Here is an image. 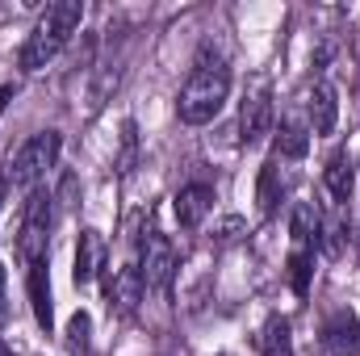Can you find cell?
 <instances>
[{"label": "cell", "instance_id": "cell-1", "mask_svg": "<svg viewBox=\"0 0 360 356\" xmlns=\"http://www.w3.org/2000/svg\"><path fill=\"white\" fill-rule=\"evenodd\" d=\"M226 96H231V68L214 55H201L197 59V68H193V76H188V84L180 89V101H176V113L184 126H205V122H214L218 117V109L226 105Z\"/></svg>", "mask_w": 360, "mask_h": 356}, {"label": "cell", "instance_id": "cell-2", "mask_svg": "<svg viewBox=\"0 0 360 356\" xmlns=\"http://www.w3.org/2000/svg\"><path fill=\"white\" fill-rule=\"evenodd\" d=\"M80 21H84V4H80V0H55V4L38 17L34 34L25 38L21 55H17V63H21L25 72L46 68V63H51V59L68 46V38L80 30Z\"/></svg>", "mask_w": 360, "mask_h": 356}, {"label": "cell", "instance_id": "cell-3", "mask_svg": "<svg viewBox=\"0 0 360 356\" xmlns=\"http://www.w3.org/2000/svg\"><path fill=\"white\" fill-rule=\"evenodd\" d=\"M55 197L46 189H34L30 201H25V218H21V239H17V252L25 265H38L46 260V235H51V218H55Z\"/></svg>", "mask_w": 360, "mask_h": 356}, {"label": "cell", "instance_id": "cell-4", "mask_svg": "<svg viewBox=\"0 0 360 356\" xmlns=\"http://www.w3.org/2000/svg\"><path fill=\"white\" fill-rule=\"evenodd\" d=\"M59 147H63L59 130H42V134H34V139L17 151V160H13V184L25 189V193H34L38 180L46 177V168H55Z\"/></svg>", "mask_w": 360, "mask_h": 356}, {"label": "cell", "instance_id": "cell-5", "mask_svg": "<svg viewBox=\"0 0 360 356\" xmlns=\"http://www.w3.org/2000/svg\"><path fill=\"white\" fill-rule=\"evenodd\" d=\"M139 272H143V285L147 289H164L172 281V272H176V248H172L168 235L151 231L143 239V265H139Z\"/></svg>", "mask_w": 360, "mask_h": 356}, {"label": "cell", "instance_id": "cell-6", "mask_svg": "<svg viewBox=\"0 0 360 356\" xmlns=\"http://www.w3.org/2000/svg\"><path fill=\"white\" fill-rule=\"evenodd\" d=\"M272 126V96H269V84H256L252 96L243 101V113H239V139L248 147H256Z\"/></svg>", "mask_w": 360, "mask_h": 356}, {"label": "cell", "instance_id": "cell-7", "mask_svg": "<svg viewBox=\"0 0 360 356\" xmlns=\"http://www.w3.org/2000/svg\"><path fill=\"white\" fill-rule=\"evenodd\" d=\"M143 293H147V285H143L139 265H130V268H122L117 276H109V310L113 314H134V306L143 302Z\"/></svg>", "mask_w": 360, "mask_h": 356}, {"label": "cell", "instance_id": "cell-8", "mask_svg": "<svg viewBox=\"0 0 360 356\" xmlns=\"http://www.w3.org/2000/svg\"><path fill=\"white\" fill-rule=\"evenodd\" d=\"M172 210H176V222L180 227H201L205 222V214L214 210V189L210 184H184L176 193V201H172Z\"/></svg>", "mask_w": 360, "mask_h": 356}, {"label": "cell", "instance_id": "cell-9", "mask_svg": "<svg viewBox=\"0 0 360 356\" xmlns=\"http://www.w3.org/2000/svg\"><path fill=\"white\" fill-rule=\"evenodd\" d=\"M25 285H30V306H34L38 327H42V331H51V327H55V302H51V268H46V260L30 265Z\"/></svg>", "mask_w": 360, "mask_h": 356}, {"label": "cell", "instance_id": "cell-10", "mask_svg": "<svg viewBox=\"0 0 360 356\" xmlns=\"http://www.w3.org/2000/svg\"><path fill=\"white\" fill-rule=\"evenodd\" d=\"M323 344H327L335 356L356 352V348H360V327H356V319H352L348 310H335V314L323 323Z\"/></svg>", "mask_w": 360, "mask_h": 356}, {"label": "cell", "instance_id": "cell-11", "mask_svg": "<svg viewBox=\"0 0 360 356\" xmlns=\"http://www.w3.org/2000/svg\"><path fill=\"white\" fill-rule=\"evenodd\" d=\"M306 109H310V134H331V130H335V122H340V101H335V89H331V84H314Z\"/></svg>", "mask_w": 360, "mask_h": 356}, {"label": "cell", "instance_id": "cell-12", "mask_svg": "<svg viewBox=\"0 0 360 356\" xmlns=\"http://www.w3.org/2000/svg\"><path fill=\"white\" fill-rule=\"evenodd\" d=\"M323 184H327V193H331L340 205H348V201H352V184H356V164H352L344 151L331 155L327 168H323Z\"/></svg>", "mask_w": 360, "mask_h": 356}, {"label": "cell", "instance_id": "cell-13", "mask_svg": "<svg viewBox=\"0 0 360 356\" xmlns=\"http://www.w3.org/2000/svg\"><path fill=\"white\" fill-rule=\"evenodd\" d=\"M96 268H101V231H84L80 243H76V268H72L76 285H89L96 276Z\"/></svg>", "mask_w": 360, "mask_h": 356}, {"label": "cell", "instance_id": "cell-14", "mask_svg": "<svg viewBox=\"0 0 360 356\" xmlns=\"http://www.w3.org/2000/svg\"><path fill=\"white\" fill-rule=\"evenodd\" d=\"M310 151V126H302V122H281V130H276V155L281 160H302Z\"/></svg>", "mask_w": 360, "mask_h": 356}, {"label": "cell", "instance_id": "cell-15", "mask_svg": "<svg viewBox=\"0 0 360 356\" xmlns=\"http://www.w3.org/2000/svg\"><path fill=\"white\" fill-rule=\"evenodd\" d=\"M260 352L264 356H293V336H289V319L272 314L260 331Z\"/></svg>", "mask_w": 360, "mask_h": 356}, {"label": "cell", "instance_id": "cell-16", "mask_svg": "<svg viewBox=\"0 0 360 356\" xmlns=\"http://www.w3.org/2000/svg\"><path fill=\"white\" fill-rule=\"evenodd\" d=\"M319 218H323V214H319V205H314V201H297V205H293L289 235L297 239V248H306V243L319 235Z\"/></svg>", "mask_w": 360, "mask_h": 356}, {"label": "cell", "instance_id": "cell-17", "mask_svg": "<svg viewBox=\"0 0 360 356\" xmlns=\"http://www.w3.org/2000/svg\"><path fill=\"white\" fill-rule=\"evenodd\" d=\"M256 201H260V214H272V210H276V201H281V172H276V164H264V168H260Z\"/></svg>", "mask_w": 360, "mask_h": 356}, {"label": "cell", "instance_id": "cell-18", "mask_svg": "<svg viewBox=\"0 0 360 356\" xmlns=\"http://www.w3.org/2000/svg\"><path fill=\"white\" fill-rule=\"evenodd\" d=\"M310 276H314V256H310L306 248H297V252L289 256V285H293L297 298L310 293Z\"/></svg>", "mask_w": 360, "mask_h": 356}, {"label": "cell", "instance_id": "cell-19", "mask_svg": "<svg viewBox=\"0 0 360 356\" xmlns=\"http://www.w3.org/2000/svg\"><path fill=\"white\" fill-rule=\"evenodd\" d=\"M314 239L323 243L327 256H340L344 243H348V227H344V218H319V235H314Z\"/></svg>", "mask_w": 360, "mask_h": 356}, {"label": "cell", "instance_id": "cell-20", "mask_svg": "<svg viewBox=\"0 0 360 356\" xmlns=\"http://www.w3.org/2000/svg\"><path fill=\"white\" fill-rule=\"evenodd\" d=\"M89 331H92V319L84 310H76V314L68 319V348H72V352H84V348H89Z\"/></svg>", "mask_w": 360, "mask_h": 356}, {"label": "cell", "instance_id": "cell-21", "mask_svg": "<svg viewBox=\"0 0 360 356\" xmlns=\"http://www.w3.org/2000/svg\"><path fill=\"white\" fill-rule=\"evenodd\" d=\"M134 151H139V130H134V122H126V126H122V160H117V168H122V172H130Z\"/></svg>", "mask_w": 360, "mask_h": 356}, {"label": "cell", "instance_id": "cell-22", "mask_svg": "<svg viewBox=\"0 0 360 356\" xmlns=\"http://www.w3.org/2000/svg\"><path fill=\"white\" fill-rule=\"evenodd\" d=\"M8 319V276H4V265H0V327Z\"/></svg>", "mask_w": 360, "mask_h": 356}, {"label": "cell", "instance_id": "cell-23", "mask_svg": "<svg viewBox=\"0 0 360 356\" xmlns=\"http://www.w3.org/2000/svg\"><path fill=\"white\" fill-rule=\"evenodd\" d=\"M72 197H76V177H63V189H59V205H63V210H68V205H76Z\"/></svg>", "mask_w": 360, "mask_h": 356}, {"label": "cell", "instance_id": "cell-24", "mask_svg": "<svg viewBox=\"0 0 360 356\" xmlns=\"http://www.w3.org/2000/svg\"><path fill=\"white\" fill-rule=\"evenodd\" d=\"M8 101H13V89H8V84H0V113L8 109Z\"/></svg>", "mask_w": 360, "mask_h": 356}, {"label": "cell", "instance_id": "cell-25", "mask_svg": "<svg viewBox=\"0 0 360 356\" xmlns=\"http://www.w3.org/2000/svg\"><path fill=\"white\" fill-rule=\"evenodd\" d=\"M4 193H8V177H4V168H0V205H4Z\"/></svg>", "mask_w": 360, "mask_h": 356}, {"label": "cell", "instance_id": "cell-26", "mask_svg": "<svg viewBox=\"0 0 360 356\" xmlns=\"http://www.w3.org/2000/svg\"><path fill=\"white\" fill-rule=\"evenodd\" d=\"M0 356H8V348H4V344H0Z\"/></svg>", "mask_w": 360, "mask_h": 356}, {"label": "cell", "instance_id": "cell-27", "mask_svg": "<svg viewBox=\"0 0 360 356\" xmlns=\"http://www.w3.org/2000/svg\"><path fill=\"white\" fill-rule=\"evenodd\" d=\"M356 168H360V160H356Z\"/></svg>", "mask_w": 360, "mask_h": 356}]
</instances>
